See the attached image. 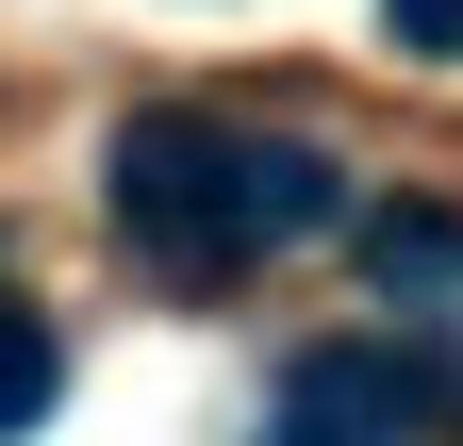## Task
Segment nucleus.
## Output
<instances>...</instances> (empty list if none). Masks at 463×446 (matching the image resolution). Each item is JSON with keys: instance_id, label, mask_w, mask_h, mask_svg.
I'll return each mask as SVG.
<instances>
[{"instance_id": "2", "label": "nucleus", "mask_w": 463, "mask_h": 446, "mask_svg": "<svg viewBox=\"0 0 463 446\" xmlns=\"http://www.w3.org/2000/svg\"><path fill=\"white\" fill-rule=\"evenodd\" d=\"M414 430H430V380L397 348H315L265 413V446H414Z\"/></svg>"}, {"instance_id": "4", "label": "nucleus", "mask_w": 463, "mask_h": 446, "mask_svg": "<svg viewBox=\"0 0 463 446\" xmlns=\"http://www.w3.org/2000/svg\"><path fill=\"white\" fill-rule=\"evenodd\" d=\"M397 17V50H430V67H463V0H381Z\"/></svg>"}, {"instance_id": "3", "label": "nucleus", "mask_w": 463, "mask_h": 446, "mask_svg": "<svg viewBox=\"0 0 463 446\" xmlns=\"http://www.w3.org/2000/svg\"><path fill=\"white\" fill-rule=\"evenodd\" d=\"M50 397H67V348H50V314H33V298H0V430H33Z\"/></svg>"}, {"instance_id": "1", "label": "nucleus", "mask_w": 463, "mask_h": 446, "mask_svg": "<svg viewBox=\"0 0 463 446\" xmlns=\"http://www.w3.org/2000/svg\"><path fill=\"white\" fill-rule=\"evenodd\" d=\"M347 232V165L249 116H133L116 133V248L165 282H249V265Z\"/></svg>"}]
</instances>
